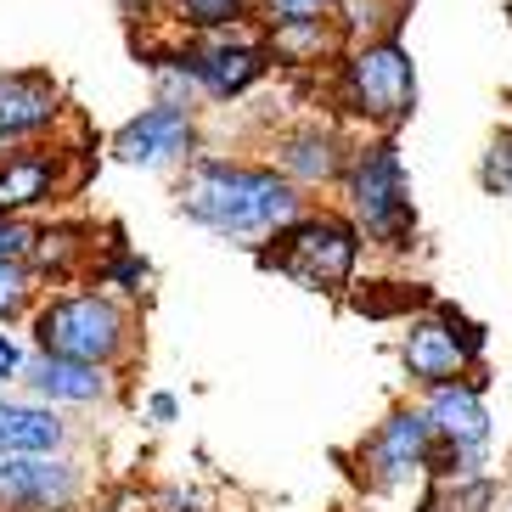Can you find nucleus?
<instances>
[{
  "label": "nucleus",
  "instance_id": "f257e3e1",
  "mask_svg": "<svg viewBox=\"0 0 512 512\" xmlns=\"http://www.w3.org/2000/svg\"><path fill=\"white\" fill-rule=\"evenodd\" d=\"M181 209L197 226L220 237H265L299 214L293 186L265 175V169H231V164H197L181 186Z\"/></svg>",
  "mask_w": 512,
  "mask_h": 512
},
{
  "label": "nucleus",
  "instance_id": "f03ea898",
  "mask_svg": "<svg viewBox=\"0 0 512 512\" xmlns=\"http://www.w3.org/2000/svg\"><path fill=\"white\" fill-rule=\"evenodd\" d=\"M119 310L96 293L85 299H62L40 316V344L46 355H62V361H85V366H102L113 349H119Z\"/></svg>",
  "mask_w": 512,
  "mask_h": 512
},
{
  "label": "nucleus",
  "instance_id": "7ed1b4c3",
  "mask_svg": "<svg viewBox=\"0 0 512 512\" xmlns=\"http://www.w3.org/2000/svg\"><path fill=\"white\" fill-rule=\"evenodd\" d=\"M276 265L304 287H338L349 276V265H355V237L344 226H332V220H310V226H299L287 237Z\"/></svg>",
  "mask_w": 512,
  "mask_h": 512
},
{
  "label": "nucleus",
  "instance_id": "20e7f679",
  "mask_svg": "<svg viewBox=\"0 0 512 512\" xmlns=\"http://www.w3.org/2000/svg\"><path fill=\"white\" fill-rule=\"evenodd\" d=\"M349 96L372 119H400L411 107V57L400 46H366L349 62Z\"/></svg>",
  "mask_w": 512,
  "mask_h": 512
},
{
  "label": "nucleus",
  "instance_id": "39448f33",
  "mask_svg": "<svg viewBox=\"0 0 512 512\" xmlns=\"http://www.w3.org/2000/svg\"><path fill=\"white\" fill-rule=\"evenodd\" d=\"M355 214L372 237H400L406 231V186H400V158L394 147H372L355 164Z\"/></svg>",
  "mask_w": 512,
  "mask_h": 512
},
{
  "label": "nucleus",
  "instance_id": "423d86ee",
  "mask_svg": "<svg viewBox=\"0 0 512 512\" xmlns=\"http://www.w3.org/2000/svg\"><path fill=\"white\" fill-rule=\"evenodd\" d=\"M79 496V479L68 462H34V456H17V462H0V501L17 512H57Z\"/></svg>",
  "mask_w": 512,
  "mask_h": 512
},
{
  "label": "nucleus",
  "instance_id": "0eeeda50",
  "mask_svg": "<svg viewBox=\"0 0 512 512\" xmlns=\"http://www.w3.org/2000/svg\"><path fill=\"white\" fill-rule=\"evenodd\" d=\"M192 147V119H186L181 107H147L141 119H130L119 130V141H113V152H119L124 164H147V169H158V164H175L181 152Z\"/></svg>",
  "mask_w": 512,
  "mask_h": 512
},
{
  "label": "nucleus",
  "instance_id": "6e6552de",
  "mask_svg": "<svg viewBox=\"0 0 512 512\" xmlns=\"http://www.w3.org/2000/svg\"><path fill=\"white\" fill-rule=\"evenodd\" d=\"M428 428L434 422L422 411H400V417L383 422V434L372 439V467H377V484H400L417 473L422 451H428Z\"/></svg>",
  "mask_w": 512,
  "mask_h": 512
},
{
  "label": "nucleus",
  "instance_id": "1a4fd4ad",
  "mask_svg": "<svg viewBox=\"0 0 512 512\" xmlns=\"http://www.w3.org/2000/svg\"><path fill=\"white\" fill-rule=\"evenodd\" d=\"M428 422H434L439 434L451 439L462 456H479L484 434H490V417H484V400L462 383H439L434 400H428Z\"/></svg>",
  "mask_w": 512,
  "mask_h": 512
},
{
  "label": "nucleus",
  "instance_id": "9d476101",
  "mask_svg": "<svg viewBox=\"0 0 512 512\" xmlns=\"http://www.w3.org/2000/svg\"><path fill=\"white\" fill-rule=\"evenodd\" d=\"M57 113V85L46 74H12L0 79V141H17L40 130Z\"/></svg>",
  "mask_w": 512,
  "mask_h": 512
},
{
  "label": "nucleus",
  "instance_id": "9b49d317",
  "mask_svg": "<svg viewBox=\"0 0 512 512\" xmlns=\"http://www.w3.org/2000/svg\"><path fill=\"white\" fill-rule=\"evenodd\" d=\"M462 355L467 344H456V332L451 327H439V321H422V327H411L406 338V366L411 377H422V383H451L456 372H462Z\"/></svg>",
  "mask_w": 512,
  "mask_h": 512
},
{
  "label": "nucleus",
  "instance_id": "f8f14e48",
  "mask_svg": "<svg viewBox=\"0 0 512 512\" xmlns=\"http://www.w3.org/2000/svg\"><path fill=\"white\" fill-rule=\"evenodd\" d=\"M62 445V422L40 406H0V451L6 456H46Z\"/></svg>",
  "mask_w": 512,
  "mask_h": 512
},
{
  "label": "nucleus",
  "instance_id": "ddd939ff",
  "mask_svg": "<svg viewBox=\"0 0 512 512\" xmlns=\"http://www.w3.org/2000/svg\"><path fill=\"white\" fill-rule=\"evenodd\" d=\"M34 389L46 394V400H68V406H91L107 394V377L85 361H62V355H46V361L34 366Z\"/></svg>",
  "mask_w": 512,
  "mask_h": 512
},
{
  "label": "nucleus",
  "instance_id": "4468645a",
  "mask_svg": "<svg viewBox=\"0 0 512 512\" xmlns=\"http://www.w3.org/2000/svg\"><path fill=\"white\" fill-rule=\"evenodd\" d=\"M186 62H192V74L203 79L214 96L242 91V85L265 68V62H259V51H203V57H186Z\"/></svg>",
  "mask_w": 512,
  "mask_h": 512
},
{
  "label": "nucleus",
  "instance_id": "2eb2a0df",
  "mask_svg": "<svg viewBox=\"0 0 512 512\" xmlns=\"http://www.w3.org/2000/svg\"><path fill=\"white\" fill-rule=\"evenodd\" d=\"M51 186V164L29 158V164H12L0 169V209H23V203H40Z\"/></svg>",
  "mask_w": 512,
  "mask_h": 512
},
{
  "label": "nucleus",
  "instance_id": "dca6fc26",
  "mask_svg": "<svg viewBox=\"0 0 512 512\" xmlns=\"http://www.w3.org/2000/svg\"><path fill=\"white\" fill-rule=\"evenodd\" d=\"M287 169H293V175H304V181H327L332 169H338V158H332V141H327V136L287 141Z\"/></svg>",
  "mask_w": 512,
  "mask_h": 512
},
{
  "label": "nucleus",
  "instance_id": "f3484780",
  "mask_svg": "<svg viewBox=\"0 0 512 512\" xmlns=\"http://www.w3.org/2000/svg\"><path fill=\"white\" fill-rule=\"evenodd\" d=\"M242 0H186V12H192V23H203V29H220V23H231L237 17Z\"/></svg>",
  "mask_w": 512,
  "mask_h": 512
},
{
  "label": "nucleus",
  "instance_id": "a211bd4d",
  "mask_svg": "<svg viewBox=\"0 0 512 512\" xmlns=\"http://www.w3.org/2000/svg\"><path fill=\"white\" fill-rule=\"evenodd\" d=\"M282 23H316V12H327L332 0H265Z\"/></svg>",
  "mask_w": 512,
  "mask_h": 512
},
{
  "label": "nucleus",
  "instance_id": "6ab92c4d",
  "mask_svg": "<svg viewBox=\"0 0 512 512\" xmlns=\"http://www.w3.org/2000/svg\"><path fill=\"white\" fill-rule=\"evenodd\" d=\"M29 293V276L17 271V265H0V316H12L17 304Z\"/></svg>",
  "mask_w": 512,
  "mask_h": 512
},
{
  "label": "nucleus",
  "instance_id": "aec40b11",
  "mask_svg": "<svg viewBox=\"0 0 512 512\" xmlns=\"http://www.w3.org/2000/svg\"><path fill=\"white\" fill-rule=\"evenodd\" d=\"M17 372V344L12 338H0V377H12Z\"/></svg>",
  "mask_w": 512,
  "mask_h": 512
},
{
  "label": "nucleus",
  "instance_id": "412c9836",
  "mask_svg": "<svg viewBox=\"0 0 512 512\" xmlns=\"http://www.w3.org/2000/svg\"><path fill=\"white\" fill-rule=\"evenodd\" d=\"M152 417L169 422V417H175V400H169V394H158V400H152Z\"/></svg>",
  "mask_w": 512,
  "mask_h": 512
}]
</instances>
